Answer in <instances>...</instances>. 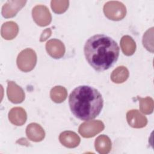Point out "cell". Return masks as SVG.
I'll list each match as a JSON object with an SVG mask.
<instances>
[{
    "label": "cell",
    "instance_id": "21",
    "mask_svg": "<svg viewBox=\"0 0 154 154\" xmlns=\"http://www.w3.org/2000/svg\"><path fill=\"white\" fill-rule=\"evenodd\" d=\"M143 46L151 52H153V27L149 29L143 35Z\"/></svg>",
    "mask_w": 154,
    "mask_h": 154
},
{
    "label": "cell",
    "instance_id": "1",
    "mask_svg": "<svg viewBox=\"0 0 154 154\" xmlns=\"http://www.w3.org/2000/svg\"><path fill=\"white\" fill-rule=\"evenodd\" d=\"M84 51L90 65L100 72L113 66L119 55L117 43L104 34H96L89 38L85 44Z\"/></svg>",
    "mask_w": 154,
    "mask_h": 154
},
{
    "label": "cell",
    "instance_id": "19",
    "mask_svg": "<svg viewBox=\"0 0 154 154\" xmlns=\"http://www.w3.org/2000/svg\"><path fill=\"white\" fill-rule=\"evenodd\" d=\"M140 103V111L146 114H150L153 111V100L150 97H146L145 98L137 97Z\"/></svg>",
    "mask_w": 154,
    "mask_h": 154
},
{
    "label": "cell",
    "instance_id": "18",
    "mask_svg": "<svg viewBox=\"0 0 154 154\" xmlns=\"http://www.w3.org/2000/svg\"><path fill=\"white\" fill-rule=\"evenodd\" d=\"M51 99L55 103H61L67 96V90L62 86L58 85L52 88L50 92Z\"/></svg>",
    "mask_w": 154,
    "mask_h": 154
},
{
    "label": "cell",
    "instance_id": "22",
    "mask_svg": "<svg viewBox=\"0 0 154 154\" xmlns=\"http://www.w3.org/2000/svg\"><path fill=\"white\" fill-rule=\"evenodd\" d=\"M52 33V31L51 29V28H46L45 29L42 34H41L40 38V42H44L45 40H46L51 35Z\"/></svg>",
    "mask_w": 154,
    "mask_h": 154
},
{
    "label": "cell",
    "instance_id": "13",
    "mask_svg": "<svg viewBox=\"0 0 154 154\" xmlns=\"http://www.w3.org/2000/svg\"><path fill=\"white\" fill-rule=\"evenodd\" d=\"M27 116L25 109L21 107H14L8 112V119L11 123L16 126L23 125L26 120Z\"/></svg>",
    "mask_w": 154,
    "mask_h": 154
},
{
    "label": "cell",
    "instance_id": "2",
    "mask_svg": "<svg viewBox=\"0 0 154 154\" xmlns=\"http://www.w3.org/2000/svg\"><path fill=\"white\" fill-rule=\"evenodd\" d=\"M69 106L73 114L82 120H90L96 117L103 105L101 94L88 85H80L70 93Z\"/></svg>",
    "mask_w": 154,
    "mask_h": 154
},
{
    "label": "cell",
    "instance_id": "14",
    "mask_svg": "<svg viewBox=\"0 0 154 154\" xmlns=\"http://www.w3.org/2000/svg\"><path fill=\"white\" fill-rule=\"evenodd\" d=\"M19 32L17 23L13 21L6 22L2 24L1 29L2 37L5 40H12L16 37Z\"/></svg>",
    "mask_w": 154,
    "mask_h": 154
},
{
    "label": "cell",
    "instance_id": "15",
    "mask_svg": "<svg viewBox=\"0 0 154 154\" xmlns=\"http://www.w3.org/2000/svg\"><path fill=\"white\" fill-rule=\"evenodd\" d=\"M95 149L100 154H106L111 149V141L109 138L105 135H99L95 140Z\"/></svg>",
    "mask_w": 154,
    "mask_h": 154
},
{
    "label": "cell",
    "instance_id": "4",
    "mask_svg": "<svg viewBox=\"0 0 154 154\" xmlns=\"http://www.w3.org/2000/svg\"><path fill=\"white\" fill-rule=\"evenodd\" d=\"M103 12L105 16L112 20H120L126 14L125 5L119 1H111L106 2L103 6Z\"/></svg>",
    "mask_w": 154,
    "mask_h": 154
},
{
    "label": "cell",
    "instance_id": "6",
    "mask_svg": "<svg viewBox=\"0 0 154 154\" xmlns=\"http://www.w3.org/2000/svg\"><path fill=\"white\" fill-rule=\"evenodd\" d=\"M32 16L34 22L40 26L48 25L52 20V16L49 9L43 5L35 6L32 8Z\"/></svg>",
    "mask_w": 154,
    "mask_h": 154
},
{
    "label": "cell",
    "instance_id": "9",
    "mask_svg": "<svg viewBox=\"0 0 154 154\" xmlns=\"http://www.w3.org/2000/svg\"><path fill=\"white\" fill-rule=\"evenodd\" d=\"M126 119L128 124L134 128H141L146 126L147 118L137 109H132L126 114Z\"/></svg>",
    "mask_w": 154,
    "mask_h": 154
},
{
    "label": "cell",
    "instance_id": "17",
    "mask_svg": "<svg viewBox=\"0 0 154 154\" xmlns=\"http://www.w3.org/2000/svg\"><path fill=\"white\" fill-rule=\"evenodd\" d=\"M129 77V71L128 69L123 66H119L115 69L111 75V79L112 82L117 84L123 83Z\"/></svg>",
    "mask_w": 154,
    "mask_h": 154
},
{
    "label": "cell",
    "instance_id": "10",
    "mask_svg": "<svg viewBox=\"0 0 154 154\" xmlns=\"http://www.w3.org/2000/svg\"><path fill=\"white\" fill-rule=\"evenodd\" d=\"M46 49L52 57L60 58L64 55L65 46L63 42L58 39L49 40L46 44Z\"/></svg>",
    "mask_w": 154,
    "mask_h": 154
},
{
    "label": "cell",
    "instance_id": "23",
    "mask_svg": "<svg viewBox=\"0 0 154 154\" xmlns=\"http://www.w3.org/2000/svg\"><path fill=\"white\" fill-rule=\"evenodd\" d=\"M19 140L22 141V142L19 141V142H17V143H19V144H22V145H25V144H29V143H28V141H26V140L25 138H21V139H20Z\"/></svg>",
    "mask_w": 154,
    "mask_h": 154
},
{
    "label": "cell",
    "instance_id": "3",
    "mask_svg": "<svg viewBox=\"0 0 154 154\" xmlns=\"http://www.w3.org/2000/svg\"><path fill=\"white\" fill-rule=\"evenodd\" d=\"M37 63V55L35 52L30 48L22 51L17 58V65L18 68L25 72L32 70Z\"/></svg>",
    "mask_w": 154,
    "mask_h": 154
},
{
    "label": "cell",
    "instance_id": "7",
    "mask_svg": "<svg viewBox=\"0 0 154 154\" xmlns=\"http://www.w3.org/2000/svg\"><path fill=\"white\" fill-rule=\"evenodd\" d=\"M26 1H8L2 8V14L5 18H10L16 16L20 10L24 7Z\"/></svg>",
    "mask_w": 154,
    "mask_h": 154
},
{
    "label": "cell",
    "instance_id": "12",
    "mask_svg": "<svg viewBox=\"0 0 154 154\" xmlns=\"http://www.w3.org/2000/svg\"><path fill=\"white\" fill-rule=\"evenodd\" d=\"M26 134L30 140L35 142L41 141L45 136V132L42 127L35 123H30L27 126Z\"/></svg>",
    "mask_w": 154,
    "mask_h": 154
},
{
    "label": "cell",
    "instance_id": "20",
    "mask_svg": "<svg viewBox=\"0 0 154 154\" xmlns=\"http://www.w3.org/2000/svg\"><path fill=\"white\" fill-rule=\"evenodd\" d=\"M69 2L67 0H52L51 5L54 13L61 14L64 13L69 7Z\"/></svg>",
    "mask_w": 154,
    "mask_h": 154
},
{
    "label": "cell",
    "instance_id": "11",
    "mask_svg": "<svg viewBox=\"0 0 154 154\" xmlns=\"http://www.w3.org/2000/svg\"><path fill=\"white\" fill-rule=\"evenodd\" d=\"M59 140L65 147L74 148L79 145L81 139L75 132L67 131L61 133L59 137Z\"/></svg>",
    "mask_w": 154,
    "mask_h": 154
},
{
    "label": "cell",
    "instance_id": "16",
    "mask_svg": "<svg viewBox=\"0 0 154 154\" xmlns=\"http://www.w3.org/2000/svg\"><path fill=\"white\" fill-rule=\"evenodd\" d=\"M120 46L123 54L127 56L132 55L136 49V44L129 35H124L120 40Z\"/></svg>",
    "mask_w": 154,
    "mask_h": 154
},
{
    "label": "cell",
    "instance_id": "5",
    "mask_svg": "<svg viewBox=\"0 0 154 154\" xmlns=\"http://www.w3.org/2000/svg\"><path fill=\"white\" fill-rule=\"evenodd\" d=\"M104 125L100 120H90L82 123L78 129L79 133L84 138H91L102 131Z\"/></svg>",
    "mask_w": 154,
    "mask_h": 154
},
{
    "label": "cell",
    "instance_id": "8",
    "mask_svg": "<svg viewBox=\"0 0 154 154\" xmlns=\"http://www.w3.org/2000/svg\"><path fill=\"white\" fill-rule=\"evenodd\" d=\"M7 94L8 99L14 103H21L25 99L23 89L13 81H8Z\"/></svg>",
    "mask_w": 154,
    "mask_h": 154
}]
</instances>
